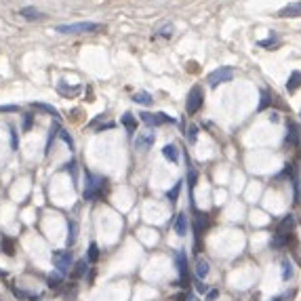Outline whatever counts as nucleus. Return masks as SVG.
I'll return each mask as SVG.
<instances>
[{"label":"nucleus","mask_w":301,"mask_h":301,"mask_svg":"<svg viewBox=\"0 0 301 301\" xmlns=\"http://www.w3.org/2000/svg\"><path fill=\"white\" fill-rule=\"evenodd\" d=\"M101 23L95 22H78V23H59L55 25V32L59 34H89V32H99Z\"/></svg>","instance_id":"f257e3e1"},{"label":"nucleus","mask_w":301,"mask_h":301,"mask_svg":"<svg viewBox=\"0 0 301 301\" xmlns=\"http://www.w3.org/2000/svg\"><path fill=\"white\" fill-rule=\"evenodd\" d=\"M85 181H87V187H85V200H97L101 198L103 194V179L93 175L91 171H85Z\"/></svg>","instance_id":"f03ea898"},{"label":"nucleus","mask_w":301,"mask_h":301,"mask_svg":"<svg viewBox=\"0 0 301 301\" xmlns=\"http://www.w3.org/2000/svg\"><path fill=\"white\" fill-rule=\"evenodd\" d=\"M236 76L234 72V68H230V66H221V68H217L213 69L211 74L207 76V82H208V87H219V85H226V82H232V78Z\"/></svg>","instance_id":"7ed1b4c3"},{"label":"nucleus","mask_w":301,"mask_h":301,"mask_svg":"<svg viewBox=\"0 0 301 301\" xmlns=\"http://www.w3.org/2000/svg\"><path fill=\"white\" fill-rule=\"evenodd\" d=\"M202 103H205L202 89L200 87H192V91L187 93V99H185V112H187V116H194L196 112H200Z\"/></svg>","instance_id":"20e7f679"},{"label":"nucleus","mask_w":301,"mask_h":301,"mask_svg":"<svg viewBox=\"0 0 301 301\" xmlns=\"http://www.w3.org/2000/svg\"><path fill=\"white\" fill-rule=\"evenodd\" d=\"M141 120L148 124V127H162V124H169L173 122V116L164 114V112H156V114H152V112H141Z\"/></svg>","instance_id":"39448f33"},{"label":"nucleus","mask_w":301,"mask_h":301,"mask_svg":"<svg viewBox=\"0 0 301 301\" xmlns=\"http://www.w3.org/2000/svg\"><path fill=\"white\" fill-rule=\"evenodd\" d=\"M53 265L57 268V272H68L69 268H72V253L69 251H53Z\"/></svg>","instance_id":"423d86ee"},{"label":"nucleus","mask_w":301,"mask_h":301,"mask_svg":"<svg viewBox=\"0 0 301 301\" xmlns=\"http://www.w3.org/2000/svg\"><path fill=\"white\" fill-rule=\"evenodd\" d=\"M154 141H156V135H154V131H145V133H137L135 137V148L141 150V152H148Z\"/></svg>","instance_id":"0eeeda50"},{"label":"nucleus","mask_w":301,"mask_h":301,"mask_svg":"<svg viewBox=\"0 0 301 301\" xmlns=\"http://www.w3.org/2000/svg\"><path fill=\"white\" fill-rule=\"evenodd\" d=\"M289 131L284 137V143L289 145V148H301V127L295 122H289Z\"/></svg>","instance_id":"6e6552de"},{"label":"nucleus","mask_w":301,"mask_h":301,"mask_svg":"<svg viewBox=\"0 0 301 301\" xmlns=\"http://www.w3.org/2000/svg\"><path fill=\"white\" fill-rule=\"evenodd\" d=\"M293 228H295V217L293 215H286L282 221L278 223V228H276V236H291L293 234Z\"/></svg>","instance_id":"1a4fd4ad"},{"label":"nucleus","mask_w":301,"mask_h":301,"mask_svg":"<svg viewBox=\"0 0 301 301\" xmlns=\"http://www.w3.org/2000/svg\"><path fill=\"white\" fill-rule=\"evenodd\" d=\"M175 261H177V268H179V282L184 284L187 280V257L184 251H177V253H175Z\"/></svg>","instance_id":"9d476101"},{"label":"nucleus","mask_w":301,"mask_h":301,"mask_svg":"<svg viewBox=\"0 0 301 301\" xmlns=\"http://www.w3.org/2000/svg\"><path fill=\"white\" fill-rule=\"evenodd\" d=\"M173 230L177 236H185L187 234V213H179L173 221Z\"/></svg>","instance_id":"9b49d317"},{"label":"nucleus","mask_w":301,"mask_h":301,"mask_svg":"<svg viewBox=\"0 0 301 301\" xmlns=\"http://www.w3.org/2000/svg\"><path fill=\"white\" fill-rule=\"evenodd\" d=\"M278 17H301V2H291L278 11Z\"/></svg>","instance_id":"f8f14e48"},{"label":"nucleus","mask_w":301,"mask_h":301,"mask_svg":"<svg viewBox=\"0 0 301 301\" xmlns=\"http://www.w3.org/2000/svg\"><path fill=\"white\" fill-rule=\"evenodd\" d=\"M194 272H196V278H198V280H205V278L208 276V272H211V265H208L207 259H202V257H200L198 261H196Z\"/></svg>","instance_id":"ddd939ff"},{"label":"nucleus","mask_w":301,"mask_h":301,"mask_svg":"<svg viewBox=\"0 0 301 301\" xmlns=\"http://www.w3.org/2000/svg\"><path fill=\"white\" fill-rule=\"evenodd\" d=\"M19 15H22L23 19H27V22H34V19H43L45 15L40 11H36L34 6H23V9H19Z\"/></svg>","instance_id":"4468645a"},{"label":"nucleus","mask_w":301,"mask_h":301,"mask_svg":"<svg viewBox=\"0 0 301 301\" xmlns=\"http://www.w3.org/2000/svg\"><path fill=\"white\" fill-rule=\"evenodd\" d=\"M162 156L166 160H171V162H177L179 160V150H177V145L175 143H166L164 148H162Z\"/></svg>","instance_id":"2eb2a0df"},{"label":"nucleus","mask_w":301,"mask_h":301,"mask_svg":"<svg viewBox=\"0 0 301 301\" xmlns=\"http://www.w3.org/2000/svg\"><path fill=\"white\" fill-rule=\"evenodd\" d=\"M0 247H2V253L4 255H9V257L15 255V240H13V238L2 236V240H0Z\"/></svg>","instance_id":"dca6fc26"},{"label":"nucleus","mask_w":301,"mask_h":301,"mask_svg":"<svg viewBox=\"0 0 301 301\" xmlns=\"http://www.w3.org/2000/svg\"><path fill=\"white\" fill-rule=\"evenodd\" d=\"M76 238H78V223L74 219H68V244L69 247L76 242Z\"/></svg>","instance_id":"f3484780"},{"label":"nucleus","mask_w":301,"mask_h":301,"mask_svg":"<svg viewBox=\"0 0 301 301\" xmlns=\"http://www.w3.org/2000/svg\"><path fill=\"white\" fill-rule=\"evenodd\" d=\"M301 87V72H293L291 76H289V82H286V89L291 91V93H295V91Z\"/></svg>","instance_id":"a211bd4d"},{"label":"nucleus","mask_w":301,"mask_h":301,"mask_svg":"<svg viewBox=\"0 0 301 301\" xmlns=\"http://www.w3.org/2000/svg\"><path fill=\"white\" fill-rule=\"evenodd\" d=\"M32 108H36V110H43V112H46V114H51V116H55V118H59V116H61L57 108L48 106V103H43V101H34V103H32Z\"/></svg>","instance_id":"6ab92c4d"},{"label":"nucleus","mask_w":301,"mask_h":301,"mask_svg":"<svg viewBox=\"0 0 301 301\" xmlns=\"http://www.w3.org/2000/svg\"><path fill=\"white\" fill-rule=\"evenodd\" d=\"M87 268H89V261H87V259H80V261H76V263H74V272H72V276H74V278L85 276V274H87Z\"/></svg>","instance_id":"aec40b11"},{"label":"nucleus","mask_w":301,"mask_h":301,"mask_svg":"<svg viewBox=\"0 0 301 301\" xmlns=\"http://www.w3.org/2000/svg\"><path fill=\"white\" fill-rule=\"evenodd\" d=\"M120 122L124 124V129H127L129 133H135V131H137V120L133 118V114H129V112L120 118Z\"/></svg>","instance_id":"412c9836"},{"label":"nucleus","mask_w":301,"mask_h":301,"mask_svg":"<svg viewBox=\"0 0 301 301\" xmlns=\"http://www.w3.org/2000/svg\"><path fill=\"white\" fill-rule=\"evenodd\" d=\"M57 91H59L61 95H66V97H74V95L80 93V87H66V82H59Z\"/></svg>","instance_id":"4be33fe9"},{"label":"nucleus","mask_w":301,"mask_h":301,"mask_svg":"<svg viewBox=\"0 0 301 301\" xmlns=\"http://www.w3.org/2000/svg\"><path fill=\"white\" fill-rule=\"evenodd\" d=\"M284 247H289V236H276L270 240V249H284Z\"/></svg>","instance_id":"5701e85b"},{"label":"nucleus","mask_w":301,"mask_h":301,"mask_svg":"<svg viewBox=\"0 0 301 301\" xmlns=\"http://www.w3.org/2000/svg\"><path fill=\"white\" fill-rule=\"evenodd\" d=\"M282 280L286 282V280H291L293 278V274H295V270H293V263L289 261V259H282Z\"/></svg>","instance_id":"b1692460"},{"label":"nucleus","mask_w":301,"mask_h":301,"mask_svg":"<svg viewBox=\"0 0 301 301\" xmlns=\"http://www.w3.org/2000/svg\"><path fill=\"white\" fill-rule=\"evenodd\" d=\"M61 280H64V274H61V272H53V274L46 278V282H48V286H51V289H59Z\"/></svg>","instance_id":"393cba45"},{"label":"nucleus","mask_w":301,"mask_h":301,"mask_svg":"<svg viewBox=\"0 0 301 301\" xmlns=\"http://www.w3.org/2000/svg\"><path fill=\"white\" fill-rule=\"evenodd\" d=\"M97 259H99V247H97L95 242L89 244V253H87V261L89 263H95Z\"/></svg>","instance_id":"a878e982"},{"label":"nucleus","mask_w":301,"mask_h":301,"mask_svg":"<svg viewBox=\"0 0 301 301\" xmlns=\"http://www.w3.org/2000/svg\"><path fill=\"white\" fill-rule=\"evenodd\" d=\"M133 101L139 103V106H150V103H152V95L150 93H135V95H133Z\"/></svg>","instance_id":"bb28decb"},{"label":"nucleus","mask_w":301,"mask_h":301,"mask_svg":"<svg viewBox=\"0 0 301 301\" xmlns=\"http://www.w3.org/2000/svg\"><path fill=\"white\" fill-rule=\"evenodd\" d=\"M181 184H184V181H177V184L173 185V190L166 192V198H169L171 202H177V198H179V192H181Z\"/></svg>","instance_id":"cd10ccee"},{"label":"nucleus","mask_w":301,"mask_h":301,"mask_svg":"<svg viewBox=\"0 0 301 301\" xmlns=\"http://www.w3.org/2000/svg\"><path fill=\"white\" fill-rule=\"evenodd\" d=\"M55 135H59V127H57V124H53V127H51V131H48V139H46V150H45V154H48V152H51V143H53Z\"/></svg>","instance_id":"c85d7f7f"},{"label":"nucleus","mask_w":301,"mask_h":301,"mask_svg":"<svg viewBox=\"0 0 301 301\" xmlns=\"http://www.w3.org/2000/svg\"><path fill=\"white\" fill-rule=\"evenodd\" d=\"M293 185H295V200H293V202H295V205H299V202H301V181H299L297 175L293 177Z\"/></svg>","instance_id":"c756f323"},{"label":"nucleus","mask_w":301,"mask_h":301,"mask_svg":"<svg viewBox=\"0 0 301 301\" xmlns=\"http://www.w3.org/2000/svg\"><path fill=\"white\" fill-rule=\"evenodd\" d=\"M158 36H162V38H171V36H173V25H169V23L162 25V27L158 30Z\"/></svg>","instance_id":"7c9ffc66"},{"label":"nucleus","mask_w":301,"mask_h":301,"mask_svg":"<svg viewBox=\"0 0 301 301\" xmlns=\"http://www.w3.org/2000/svg\"><path fill=\"white\" fill-rule=\"evenodd\" d=\"M59 137H61V139H64V141H66V143L69 145V150H74V139H72V137H69V135H68V131H64V129H59Z\"/></svg>","instance_id":"2f4dec72"},{"label":"nucleus","mask_w":301,"mask_h":301,"mask_svg":"<svg viewBox=\"0 0 301 301\" xmlns=\"http://www.w3.org/2000/svg\"><path fill=\"white\" fill-rule=\"evenodd\" d=\"M32 124H34V116H32V114H23V127H22V129L27 133V131L32 129Z\"/></svg>","instance_id":"473e14b6"},{"label":"nucleus","mask_w":301,"mask_h":301,"mask_svg":"<svg viewBox=\"0 0 301 301\" xmlns=\"http://www.w3.org/2000/svg\"><path fill=\"white\" fill-rule=\"evenodd\" d=\"M187 184H190V192L194 194V185H196V171L190 169V173H187Z\"/></svg>","instance_id":"72a5a7b5"},{"label":"nucleus","mask_w":301,"mask_h":301,"mask_svg":"<svg viewBox=\"0 0 301 301\" xmlns=\"http://www.w3.org/2000/svg\"><path fill=\"white\" fill-rule=\"evenodd\" d=\"M61 171H66V173H76V160H69V162H66L64 166H61Z\"/></svg>","instance_id":"f704fd0d"},{"label":"nucleus","mask_w":301,"mask_h":301,"mask_svg":"<svg viewBox=\"0 0 301 301\" xmlns=\"http://www.w3.org/2000/svg\"><path fill=\"white\" fill-rule=\"evenodd\" d=\"M295 295H297V291H295V289H293L291 293H284V295H280V297H276L274 301H291V299H293V297H295Z\"/></svg>","instance_id":"c9c22d12"},{"label":"nucleus","mask_w":301,"mask_h":301,"mask_svg":"<svg viewBox=\"0 0 301 301\" xmlns=\"http://www.w3.org/2000/svg\"><path fill=\"white\" fill-rule=\"evenodd\" d=\"M196 137H198V127H190V129H187V139L194 143Z\"/></svg>","instance_id":"e433bc0d"},{"label":"nucleus","mask_w":301,"mask_h":301,"mask_svg":"<svg viewBox=\"0 0 301 301\" xmlns=\"http://www.w3.org/2000/svg\"><path fill=\"white\" fill-rule=\"evenodd\" d=\"M274 43H276V34H272L268 40H261V43H259V46H272Z\"/></svg>","instance_id":"4c0bfd02"},{"label":"nucleus","mask_w":301,"mask_h":301,"mask_svg":"<svg viewBox=\"0 0 301 301\" xmlns=\"http://www.w3.org/2000/svg\"><path fill=\"white\" fill-rule=\"evenodd\" d=\"M268 103H270V93H268V91H263V101L259 103V110H263Z\"/></svg>","instance_id":"58836bf2"},{"label":"nucleus","mask_w":301,"mask_h":301,"mask_svg":"<svg viewBox=\"0 0 301 301\" xmlns=\"http://www.w3.org/2000/svg\"><path fill=\"white\" fill-rule=\"evenodd\" d=\"M196 291H198V293H207V291H208V286H207L205 282H202V280H198V282H196Z\"/></svg>","instance_id":"ea45409f"},{"label":"nucleus","mask_w":301,"mask_h":301,"mask_svg":"<svg viewBox=\"0 0 301 301\" xmlns=\"http://www.w3.org/2000/svg\"><path fill=\"white\" fill-rule=\"evenodd\" d=\"M11 145H13V150L17 148V133H15V129L11 127Z\"/></svg>","instance_id":"a19ab883"},{"label":"nucleus","mask_w":301,"mask_h":301,"mask_svg":"<svg viewBox=\"0 0 301 301\" xmlns=\"http://www.w3.org/2000/svg\"><path fill=\"white\" fill-rule=\"evenodd\" d=\"M0 112H19V106H0Z\"/></svg>","instance_id":"79ce46f5"},{"label":"nucleus","mask_w":301,"mask_h":301,"mask_svg":"<svg viewBox=\"0 0 301 301\" xmlns=\"http://www.w3.org/2000/svg\"><path fill=\"white\" fill-rule=\"evenodd\" d=\"M217 295H219V293H217V289H211V291H207V297L211 299V301H213V299H217Z\"/></svg>","instance_id":"37998d69"},{"label":"nucleus","mask_w":301,"mask_h":301,"mask_svg":"<svg viewBox=\"0 0 301 301\" xmlns=\"http://www.w3.org/2000/svg\"><path fill=\"white\" fill-rule=\"evenodd\" d=\"M185 301H198V297H185Z\"/></svg>","instance_id":"c03bdc74"},{"label":"nucleus","mask_w":301,"mask_h":301,"mask_svg":"<svg viewBox=\"0 0 301 301\" xmlns=\"http://www.w3.org/2000/svg\"><path fill=\"white\" fill-rule=\"evenodd\" d=\"M299 118H301V110H299Z\"/></svg>","instance_id":"a18cd8bd"}]
</instances>
